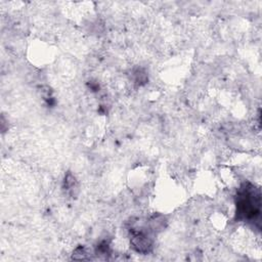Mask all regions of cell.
<instances>
[{
  "label": "cell",
  "mask_w": 262,
  "mask_h": 262,
  "mask_svg": "<svg viewBox=\"0 0 262 262\" xmlns=\"http://www.w3.org/2000/svg\"><path fill=\"white\" fill-rule=\"evenodd\" d=\"M66 189L71 193L73 194L74 193V190H77L78 189V185H77V181L75 179V177L71 174L68 175V177H66Z\"/></svg>",
  "instance_id": "3957f363"
},
{
  "label": "cell",
  "mask_w": 262,
  "mask_h": 262,
  "mask_svg": "<svg viewBox=\"0 0 262 262\" xmlns=\"http://www.w3.org/2000/svg\"><path fill=\"white\" fill-rule=\"evenodd\" d=\"M261 208V193L250 183L242 185L236 201V215L239 219L252 220L259 216Z\"/></svg>",
  "instance_id": "6da1fadb"
},
{
  "label": "cell",
  "mask_w": 262,
  "mask_h": 262,
  "mask_svg": "<svg viewBox=\"0 0 262 262\" xmlns=\"http://www.w3.org/2000/svg\"><path fill=\"white\" fill-rule=\"evenodd\" d=\"M131 245L133 248L139 253H148L151 250L152 243L151 238L147 235V233L139 230L135 232L131 238Z\"/></svg>",
  "instance_id": "7a4b0ae2"
}]
</instances>
